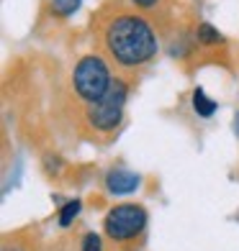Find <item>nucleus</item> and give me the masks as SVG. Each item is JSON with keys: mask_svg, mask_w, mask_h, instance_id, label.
Returning <instances> with one entry per match:
<instances>
[{"mask_svg": "<svg viewBox=\"0 0 239 251\" xmlns=\"http://www.w3.org/2000/svg\"><path fill=\"white\" fill-rule=\"evenodd\" d=\"M100 44L111 62L123 70L144 67L159 51L154 26L139 13H113L100 26Z\"/></svg>", "mask_w": 239, "mask_h": 251, "instance_id": "f257e3e1", "label": "nucleus"}, {"mask_svg": "<svg viewBox=\"0 0 239 251\" xmlns=\"http://www.w3.org/2000/svg\"><path fill=\"white\" fill-rule=\"evenodd\" d=\"M232 128H234V133H237V139H239V110L234 113V121H232Z\"/></svg>", "mask_w": 239, "mask_h": 251, "instance_id": "4468645a", "label": "nucleus"}, {"mask_svg": "<svg viewBox=\"0 0 239 251\" xmlns=\"http://www.w3.org/2000/svg\"><path fill=\"white\" fill-rule=\"evenodd\" d=\"M147 221H149V215H147L144 205H139V202H119L106 213L103 233L119 246L131 244L144 233Z\"/></svg>", "mask_w": 239, "mask_h": 251, "instance_id": "20e7f679", "label": "nucleus"}, {"mask_svg": "<svg viewBox=\"0 0 239 251\" xmlns=\"http://www.w3.org/2000/svg\"><path fill=\"white\" fill-rule=\"evenodd\" d=\"M3 251H29L21 241H5V246H3Z\"/></svg>", "mask_w": 239, "mask_h": 251, "instance_id": "f8f14e48", "label": "nucleus"}, {"mask_svg": "<svg viewBox=\"0 0 239 251\" xmlns=\"http://www.w3.org/2000/svg\"><path fill=\"white\" fill-rule=\"evenodd\" d=\"M129 100V82L123 77H113L108 93L93 105H85V123L95 133H113L123 121Z\"/></svg>", "mask_w": 239, "mask_h": 251, "instance_id": "7ed1b4c3", "label": "nucleus"}, {"mask_svg": "<svg viewBox=\"0 0 239 251\" xmlns=\"http://www.w3.org/2000/svg\"><path fill=\"white\" fill-rule=\"evenodd\" d=\"M62 167H64L62 156H57V154H47V156H44V169H47L49 175H57Z\"/></svg>", "mask_w": 239, "mask_h": 251, "instance_id": "9b49d317", "label": "nucleus"}, {"mask_svg": "<svg viewBox=\"0 0 239 251\" xmlns=\"http://www.w3.org/2000/svg\"><path fill=\"white\" fill-rule=\"evenodd\" d=\"M49 8H52V13L57 18H70L83 8V0H52Z\"/></svg>", "mask_w": 239, "mask_h": 251, "instance_id": "1a4fd4ad", "label": "nucleus"}, {"mask_svg": "<svg viewBox=\"0 0 239 251\" xmlns=\"http://www.w3.org/2000/svg\"><path fill=\"white\" fill-rule=\"evenodd\" d=\"M196 41L203 44V47H216V44H224V33L213 24H198L196 26Z\"/></svg>", "mask_w": 239, "mask_h": 251, "instance_id": "6e6552de", "label": "nucleus"}, {"mask_svg": "<svg viewBox=\"0 0 239 251\" xmlns=\"http://www.w3.org/2000/svg\"><path fill=\"white\" fill-rule=\"evenodd\" d=\"M80 251H103V236L95 231H88L80 241Z\"/></svg>", "mask_w": 239, "mask_h": 251, "instance_id": "9d476101", "label": "nucleus"}, {"mask_svg": "<svg viewBox=\"0 0 239 251\" xmlns=\"http://www.w3.org/2000/svg\"><path fill=\"white\" fill-rule=\"evenodd\" d=\"M113 82L111 64L100 54H85L80 56L72 67V93L80 102L93 105L108 93Z\"/></svg>", "mask_w": 239, "mask_h": 251, "instance_id": "f03ea898", "label": "nucleus"}, {"mask_svg": "<svg viewBox=\"0 0 239 251\" xmlns=\"http://www.w3.org/2000/svg\"><path fill=\"white\" fill-rule=\"evenodd\" d=\"M80 210H83V200H80V198L64 200L60 205V213H57V223H60L62 228H70L75 223V218L80 215Z\"/></svg>", "mask_w": 239, "mask_h": 251, "instance_id": "0eeeda50", "label": "nucleus"}, {"mask_svg": "<svg viewBox=\"0 0 239 251\" xmlns=\"http://www.w3.org/2000/svg\"><path fill=\"white\" fill-rule=\"evenodd\" d=\"M190 102H193V113H196L198 118H211L213 113H216V108H219V105H216V100L209 98L203 87H196V90H193Z\"/></svg>", "mask_w": 239, "mask_h": 251, "instance_id": "423d86ee", "label": "nucleus"}, {"mask_svg": "<svg viewBox=\"0 0 239 251\" xmlns=\"http://www.w3.org/2000/svg\"><path fill=\"white\" fill-rule=\"evenodd\" d=\"M131 3L136 5V8H142V10H147V8H154L159 0H131Z\"/></svg>", "mask_w": 239, "mask_h": 251, "instance_id": "ddd939ff", "label": "nucleus"}, {"mask_svg": "<svg viewBox=\"0 0 239 251\" xmlns=\"http://www.w3.org/2000/svg\"><path fill=\"white\" fill-rule=\"evenodd\" d=\"M103 187H106L108 195H113V198L134 195V192L142 187V175L131 172V169H123V167H113V169H108L106 177H103Z\"/></svg>", "mask_w": 239, "mask_h": 251, "instance_id": "39448f33", "label": "nucleus"}]
</instances>
